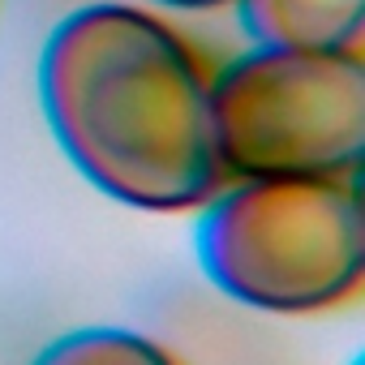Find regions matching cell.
Listing matches in <instances>:
<instances>
[{"instance_id": "8992f818", "label": "cell", "mask_w": 365, "mask_h": 365, "mask_svg": "<svg viewBox=\"0 0 365 365\" xmlns=\"http://www.w3.org/2000/svg\"><path fill=\"white\" fill-rule=\"evenodd\" d=\"M172 9H220V5H237V0H163Z\"/></svg>"}, {"instance_id": "7a4b0ae2", "label": "cell", "mask_w": 365, "mask_h": 365, "mask_svg": "<svg viewBox=\"0 0 365 365\" xmlns=\"http://www.w3.org/2000/svg\"><path fill=\"white\" fill-rule=\"evenodd\" d=\"M194 254L202 275L250 309H335L365 279L356 180L258 176L220 185L202 202Z\"/></svg>"}, {"instance_id": "6da1fadb", "label": "cell", "mask_w": 365, "mask_h": 365, "mask_svg": "<svg viewBox=\"0 0 365 365\" xmlns=\"http://www.w3.org/2000/svg\"><path fill=\"white\" fill-rule=\"evenodd\" d=\"M39 99L69 163L125 207L190 211L228 185L211 133V73L155 14L73 9L43 43Z\"/></svg>"}, {"instance_id": "5b68a950", "label": "cell", "mask_w": 365, "mask_h": 365, "mask_svg": "<svg viewBox=\"0 0 365 365\" xmlns=\"http://www.w3.org/2000/svg\"><path fill=\"white\" fill-rule=\"evenodd\" d=\"M31 365H180L163 344L125 327H78L48 339Z\"/></svg>"}, {"instance_id": "3957f363", "label": "cell", "mask_w": 365, "mask_h": 365, "mask_svg": "<svg viewBox=\"0 0 365 365\" xmlns=\"http://www.w3.org/2000/svg\"><path fill=\"white\" fill-rule=\"evenodd\" d=\"M211 133L228 180H356L365 155L361 48L258 43L211 78Z\"/></svg>"}, {"instance_id": "277c9868", "label": "cell", "mask_w": 365, "mask_h": 365, "mask_svg": "<svg viewBox=\"0 0 365 365\" xmlns=\"http://www.w3.org/2000/svg\"><path fill=\"white\" fill-rule=\"evenodd\" d=\"M245 31L279 48H361L365 0H237Z\"/></svg>"}]
</instances>
